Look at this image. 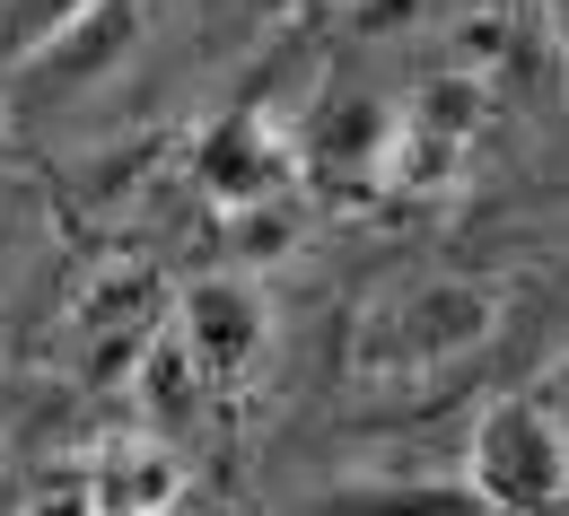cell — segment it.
Segmentation results:
<instances>
[{
    "label": "cell",
    "instance_id": "cell-1",
    "mask_svg": "<svg viewBox=\"0 0 569 516\" xmlns=\"http://www.w3.org/2000/svg\"><path fill=\"white\" fill-rule=\"evenodd\" d=\"M473 490L482 508L543 516L569 499V429L543 403H491L473 429Z\"/></svg>",
    "mask_w": 569,
    "mask_h": 516
},
{
    "label": "cell",
    "instance_id": "cell-2",
    "mask_svg": "<svg viewBox=\"0 0 569 516\" xmlns=\"http://www.w3.org/2000/svg\"><path fill=\"white\" fill-rule=\"evenodd\" d=\"M491 324H499V306H491L482 281H421V290L386 297V306L368 315L359 360H368V368H447V360L482 351Z\"/></svg>",
    "mask_w": 569,
    "mask_h": 516
},
{
    "label": "cell",
    "instance_id": "cell-3",
    "mask_svg": "<svg viewBox=\"0 0 569 516\" xmlns=\"http://www.w3.org/2000/svg\"><path fill=\"white\" fill-rule=\"evenodd\" d=\"M176 333H184V351L202 360V376H211V385H228V376H246L254 360H263L272 315H263V297H254V281H246V272H211V281H193V290H184Z\"/></svg>",
    "mask_w": 569,
    "mask_h": 516
},
{
    "label": "cell",
    "instance_id": "cell-4",
    "mask_svg": "<svg viewBox=\"0 0 569 516\" xmlns=\"http://www.w3.org/2000/svg\"><path fill=\"white\" fill-rule=\"evenodd\" d=\"M193 175H202V193H211L219 211H246V202H281L289 193V149L272 132V114H219L202 149H193Z\"/></svg>",
    "mask_w": 569,
    "mask_h": 516
},
{
    "label": "cell",
    "instance_id": "cell-5",
    "mask_svg": "<svg viewBox=\"0 0 569 516\" xmlns=\"http://www.w3.org/2000/svg\"><path fill=\"white\" fill-rule=\"evenodd\" d=\"M132 44H141V0H97L71 36H53V44L27 62V79H36L44 97H79V88H97V79L123 71Z\"/></svg>",
    "mask_w": 569,
    "mask_h": 516
},
{
    "label": "cell",
    "instance_id": "cell-6",
    "mask_svg": "<svg viewBox=\"0 0 569 516\" xmlns=\"http://www.w3.org/2000/svg\"><path fill=\"white\" fill-rule=\"evenodd\" d=\"M176 455L158 438H106L97 446V464H88V499H97V516H158L176 508Z\"/></svg>",
    "mask_w": 569,
    "mask_h": 516
},
{
    "label": "cell",
    "instance_id": "cell-7",
    "mask_svg": "<svg viewBox=\"0 0 569 516\" xmlns=\"http://www.w3.org/2000/svg\"><path fill=\"white\" fill-rule=\"evenodd\" d=\"M386 141H395V114H386L377 97H359V88H333V97L307 114V158L333 166V175L386 166Z\"/></svg>",
    "mask_w": 569,
    "mask_h": 516
},
{
    "label": "cell",
    "instance_id": "cell-8",
    "mask_svg": "<svg viewBox=\"0 0 569 516\" xmlns=\"http://www.w3.org/2000/svg\"><path fill=\"white\" fill-rule=\"evenodd\" d=\"M307 516H482L473 482H333L316 490Z\"/></svg>",
    "mask_w": 569,
    "mask_h": 516
},
{
    "label": "cell",
    "instance_id": "cell-9",
    "mask_svg": "<svg viewBox=\"0 0 569 516\" xmlns=\"http://www.w3.org/2000/svg\"><path fill=\"white\" fill-rule=\"evenodd\" d=\"M202 360L184 351V333H149L141 342V403H149V421L176 438V429H193V412H202Z\"/></svg>",
    "mask_w": 569,
    "mask_h": 516
},
{
    "label": "cell",
    "instance_id": "cell-10",
    "mask_svg": "<svg viewBox=\"0 0 569 516\" xmlns=\"http://www.w3.org/2000/svg\"><path fill=\"white\" fill-rule=\"evenodd\" d=\"M289 245H298V202H246V211H228V263L254 281V272H272L289 263Z\"/></svg>",
    "mask_w": 569,
    "mask_h": 516
},
{
    "label": "cell",
    "instance_id": "cell-11",
    "mask_svg": "<svg viewBox=\"0 0 569 516\" xmlns=\"http://www.w3.org/2000/svg\"><path fill=\"white\" fill-rule=\"evenodd\" d=\"M88 9H97V0H0V53L36 62L53 36H71Z\"/></svg>",
    "mask_w": 569,
    "mask_h": 516
},
{
    "label": "cell",
    "instance_id": "cell-12",
    "mask_svg": "<svg viewBox=\"0 0 569 516\" xmlns=\"http://www.w3.org/2000/svg\"><path fill=\"white\" fill-rule=\"evenodd\" d=\"M132 297H149V272H114V281H97V290H88L79 324H88V333H114V324L132 315Z\"/></svg>",
    "mask_w": 569,
    "mask_h": 516
},
{
    "label": "cell",
    "instance_id": "cell-13",
    "mask_svg": "<svg viewBox=\"0 0 569 516\" xmlns=\"http://www.w3.org/2000/svg\"><path fill=\"white\" fill-rule=\"evenodd\" d=\"M429 18V0H342V27H359V36H412Z\"/></svg>",
    "mask_w": 569,
    "mask_h": 516
},
{
    "label": "cell",
    "instance_id": "cell-14",
    "mask_svg": "<svg viewBox=\"0 0 569 516\" xmlns=\"http://www.w3.org/2000/svg\"><path fill=\"white\" fill-rule=\"evenodd\" d=\"M18 254H27V227H18V211H0V281H9Z\"/></svg>",
    "mask_w": 569,
    "mask_h": 516
},
{
    "label": "cell",
    "instance_id": "cell-15",
    "mask_svg": "<svg viewBox=\"0 0 569 516\" xmlns=\"http://www.w3.org/2000/svg\"><path fill=\"white\" fill-rule=\"evenodd\" d=\"M36 516H97V499H88V490H53Z\"/></svg>",
    "mask_w": 569,
    "mask_h": 516
},
{
    "label": "cell",
    "instance_id": "cell-16",
    "mask_svg": "<svg viewBox=\"0 0 569 516\" xmlns=\"http://www.w3.org/2000/svg\"><path fill=\"white\" fill-rule=\"evenodd\" d=\"M543 9H552V27H561V44H569V0H543Z\"/></svg>",
    "mask_w": 569,
    "mask_h": 516
},
{
    "label": "cell",
    "instance_id": "cell-17",
    "mask_svg": "<svg viewBox=\"0 0 569 516\" xmlns=\"http://www.w3.org/2000/svg\"><path fill=\"white\" fill-rule=\"evenodd\" d=\"M0 149H9V114H0Z\"/></svg>",
    "mask_w": 569,
    "mask_h": 516
},
{
    "label": "cell",
    "instance_id": "cell-18",
    "mask_svg": "<svg viewBox=\"0 0 569 516\" xmlns=\"http://www.w3.org/2000/svg\"><path fill=\"white\" fill-rule=\"evenodd\" d=\"M158 516H176V508H158Z\"/></svg>",
    "mask_w": 569,
    "mask_h": 516
}]
</instances>
